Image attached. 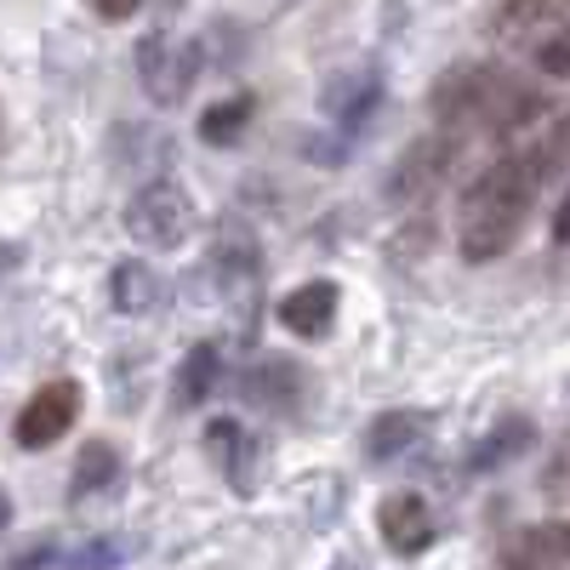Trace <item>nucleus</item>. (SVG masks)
<instances>
[{"mask_svg": "<svg viewBox=\"0 0 570 570\" xmlns=\"http://www.w3.org/2000/svg\"><path fill=\"white\" fill-rule=\"evenodd\" d=\"M537 183H542V155H502L473 177L462 228H456V246L468 263H491L519 240L525 212L537 200Z\"/></svg>", "mask_w": 570, "mask_h": 570, "instance_id": "f257e3e1", "label": "nucleus"}, {"mask_svg": "<svg viewBox=\"0 0 570 570\" xmlns=\"http://www.w3.org/2000/svg\"><path fill=\"white\" fill-rule=\"evenodd\" d=\"M434 115L445 126L456 120H480L491 131H508V126H525L537 115V91L513 86L508 75L497 69H451L434 91Z\"/></svg>", "mask_w": 570, "mask_h": 570, "instance_id": "f03ea898", "label": "nucleus"}, {"mask_svg": "<svg viewBox=\"0 0 570 570\" xmlns=\"http://www.w3.org/2000/svg\"><path fill=\"white\" fill-rule=\"evenodd\" d=\"M188 223H195V200H188V188L171 183V177L137 188L131 206H126V234H131L142 252H171V246H183Z\"/></svg>", "mask_w": 570, "mask_h": 570, "instance_id": "7ed1b4c3", "label": "nucleus"}, {"mask_svg": "<svg viewBox=\"0 0 570 570\" xmlns=\"http://www.w3.org/2000/svg\"><path fill=\"white\" fill-rule=\"evenodd\" d=\"M451 160H456V137H416L411 149L394 160V171H389V200L394 206H422V200H434V188L451 177Z\"/></svg>", "mask_w": 570, "mask_h": 570, "instance_id": "20e7f679", "label": "nucleus"}, {"mask_svg": "<svg viewBox=\"0 0 570 570\" xmlns=\"http://www.w3.org/2000/svg\"><path fill=\"white\" fill-rule=\"evenodd\" d=\"M137 75H142V86H149L155 104H177L183 91L200 80V52L195 46H177L171 29H155L149 40L137 46Z\"/></svg>", "mask_w": 570, "mask_h": 570, "instance_id": "39448f33", "label": "nucleus"}, {"mask_svg": "<svg viewBox=\"0 0 570 570\" xmlns=\"http://www.w3.org/2000/svg\"><path fill=\"white\" fill-rule=\"evenodd\" d=\"M75 416H80V383H69V376H58V383H46V389H35L29 394V405L18 411V445L23 451H46L52 440H63L69 428H75Z\"/></svg>", "mask_w": 570, "mask_h": 570, "instance_id": "423d86ee", "label": "nucleus"}, {"mask_svg": "<svg viewBox=\"0 0 570 570\" xmlns=\"http://www.w3.org/2000/svg\"><path fill=\"white\" fill-rule=\"evenodd\" d=\"M337 303H343V292L331 279H308V285H297V292H285L279 303H274V314H279V325L292 331V337H325L331 325H337Z\"/></svg>", "mask_w": 570, "mask_h": 570, "instance_id": "0eeeda50", "label": "nucleus"}, {"mask_svg": "<svg viewBox=\"0 0 570 570\" xmlns=\"http://www.w3.org/2000/svg\"><path fill=\"white\" fill-rule=\"evenodd\" d=\"M376 525H383V542L400 559H411V553L428 548V537H434V513H428V502L416 491H394V497H383V508H376Z\"/></svg>", "mask_w": 570, "mask_h": 570, "instance_id": "6e6552de", "label": "nucleus"}, {"mask_svg": "<svg viewBox=\"0 0 570 570\" xmlns=\"http://www.w3.org/2000/svg\"><path fill=\"white\" fill-rule=\"evenodd\" d=\"M376 104H383V75H376V69H348V75H337L320 91V109L337 120L343 131H360Z\"/></svg>", "mask_w": 570, "mask_h": 570, "instance_id": "1a4fd4ad", "label": "nucleus"}, {"mask_svg": "<svg viewBox=\"0 0 570 570\" xmlns=\"http://www.w3.org/2000/svg\"><path fill=\"white\" fill-rule=\"evenodd\" d=\"M428 428H434V416L428 411H383L371 428H365V456L371 462H394V456H405Z\"/></svg>", "mask_w": 570, "mask_h": 570, "instance_id": "9d476101", "label": "nucleus"}, {"mask_svg": "<svg viewBox=\"0 0 570 570\" xmlns=\"http://www.w3.org/2000/svg\"><path fill=\"white\" fill-rule=\"evenodd\" d=\"M109 303L120 308V314H155L160 308V274L142 263V257H131V263H120L115 274H109Z\"/></svg>", "mask_w": 570, "mask_h": 570, "instance_id": "9b49d317", "label": "nucleus"}, {"mask_svg": "<svg viewBox=\"0 0 570 570\" xmlns=\"http://www.w3.org/2000/svg\"><path fill=\"white\" fill-rule=\"evenodd\" d=\"M531 440H537L531 416H508V422H497L491 434H485V445L468 456V468H473V473H485V468H502V462H513V456H525V451H531Z\"/></svg>", "mask_w": 570, "mask_h": 570, "instance_id": "f8f14e48", "label": "nucleus"}, {"mask_svg": "<svg viewBox=\"0 0 570 570\" xmlns=\"http://www.w3.org/2000/svg\"><path fill=\"white\" fill-rule=\"evenodd\" d=\"M206 451H212V462L228 473L234 485H246V473H252V440H246L240 422H234V416H217V422L206 428Z\"/></svg>", "mask_w": 570, "mask_h": 570, "instance_id": "ddd939ff", "label": "nucleus"}, {"mask_svg": "<svg viewBox=\"0 0 570 570\" xmlns=\"http://www.w3.org/2000/svg\"><path fill=\"white\" fill-rule=\"evenodd\" d=\"M217 371H223L217 343H195V348H188V360L177 365V405H200V400H212Z\"/></svg>", "mask_w": 570, "mask_h": 570, "instance_id": "4468645a", "label": "nucleus"}, {"mask_svg": "<svg viewBox=\"0 0 570 570\" xmlns=\"http://www.w3.org/2000/svg\"><path fill=\"white\" fill-rule=\"evenodd\" d=\"M252 91H234V98L212 104L200 115V142H212V149H228V142H240L246 137V120H252Z\"/></svg>", "mask_w": 570, "mask_h": 570, "instance_id": "2eb2a0df", "label": "nucleus"}, {"mask_svg": "<svg viewBox=\"0 0 570 570\" xmlns=\"http://www.w3.org/2000/svg\"><path fill=\"white\" fill-rule=\"evenodd\" d=\"M513 564H570V525H537L508 548Z\"/></svg>", "mask_w": 570, "mask_h": 570, "instance_id": "dca6fc26", "label": "nucleus"}, {"mask_svg": "<svg viewBox=\"0 0 570 570\" xmlns=\"http://www.w3.org/2000/svg\"><path fill=\"white\" fill-rule=\"evenodd\" d=\"M252 400L257 405H268V411H297V389H303V371L297 365H263V371H252Z\"/></svg>", "mask_w": 570, "mask_h": 570, "instance_id": "f3484780", "label": "nucleus"}, {"mask_svg": "<svg viewBox=\"0 0 570 570\" xmlns=\"http://www.w3.org/2000/svg\"><path fill=\"white\" fill-rule=\"evenodd\" d=\"M115 473H120V456H115V445L91 440V445L80 451V462H75V497L109 491V485H115Z\"/></svg>", "mask_w": 570, "mask_h": 570, "instance_id": "a211bd4d", "label": "nucleus"}, {"mask_svg": "<svg viewBox=\"0 0 570 570\" xmlns=\"http://www.w3.org/2000/svg\"><path fill=\"white\" fill-rule=\"evenodd\" d=\"M548 29H553V23H548ZM537 63H542V75H553V80L570 75V29H553V35L537 46Z\"/></svg>", "mask_w": 570, "mask_h": 570, "instance_id": "6ab92c4d", "label": "nucleus"}, {"mask_svg": "<svg viewBox=\"0 0 570 570\" xmlns=\"http://www.w3.org/2000/svg\"><path fill=\"white\" fill-rule=\"evenodd\" d=\"M142 7V0H91V12L98 18H109V23H120V18H131Z\"/></svg>", "mask_w": 570, "mask_h": 570, "instance_id": "aec40b11", "label": "nucleus"}, {"mask_svg": "<svg viewBox=\"0 0 570 570\" xmlns=\"http://www.w3.org/2000/svg\"><path fill=\"white\" fill-rule=\"evenodd\" d=\"M553 240L570 252V195H564V200H559V212H553Z\"/></svg>", "mask_w": 570, "mask_h": 570, "instance_id": "412c9836", "label": "nucleus"}, {"mask_svg": "<svg viewBox=\"0 0 570 570\" xmlns=\"http://www.w3.org/2000/svg\"><path fill=\"white\" fill-rule=\"evenodd\" d=\"M12 268H18V246L0 240V274H12Z\"/></svg>", "mask_w": 570, "mask_h": 570, "instance_id": "4be33fe9", "label": "nucleus"}, {"mask_svg": "<svg viewBox=\"0 0 570 570\" xmlns=\"http://www.w3.org/2000/svg\"><path fill=\"white\" fill-rule=\"evenodd\" d=\"M7 525H12V497L0 491V531H7Z\"/></svg>", "mask_w": 570, "mask_h": 570, "instance_id": "5701e85b", "label": "nucleus"}, {"mask_svg": "<svg viewBox=\"0 0 570 570\" xmlns=\"http://www.w3.org/2000/svg\"><path fill=\"white\" fill-rule=\"evenodd\" d=\"M559 149H564V155H570V120H564V126H559Z\"/></svg>", "mask_w": 570, "mask_h": 570, "instance_id": "b1692460", "label": "nucleus"}]
</instances>
